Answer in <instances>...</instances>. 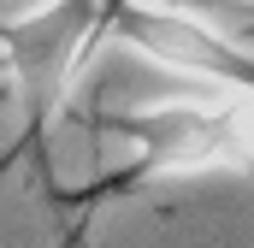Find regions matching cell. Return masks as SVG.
Instances as JSON below:
<instances>
[{
  "mask_svg": "<svg viewBox=\"0 0 254 248\" xmlns=\"http://www.w3.org/2000/svg\"><path fill=\"white\" fill-rule=\"evenodd\" d=\"M119 0H36L30 12L0 24V65L6 89L30 130H48L77 95L101 36L113 30Z\"/></svg>",
  "mask_w": 254,
  "mask_h": 248,
  "instance_id": "obj_1",
  "label": "cell"
},
{
  "mask_svg": "<svg viewBox=\"0 0 254 248\" xmlns=\"http://www.w3.org/2000/svg\"><path fill=\"white\" fill-rule=\"evenodd\" d=\"M113 130L136 142V178L254 172V89L125 113L113 119Z\"/></svg>",
  "mask_w": 254,
  "mask_h": 248,
  "instance_id": "obj_2",
  "label": "cell"
},
{
  "mask_svg": "<svg viewBox=\"0 0 254 248\" xmlns=\"http://www.w3.org/2000/svg\"><path fill=\"white\" fill-rule=\"evenodd\" d=\"M113 30L130 48H142L148 60H160L166 71L190 77L201 89H213V95L254 89V54L243 42H231L225 30H213L207 18H195L190 6H172V0H119Z\"/></svg>",
  "mask_w": 254,
  "mask_h": 248,
  "instance_id": "obj_3",
  "label": "cell"
}]
</instances>
